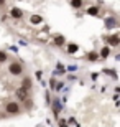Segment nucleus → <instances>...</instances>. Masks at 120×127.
<instances>
[{"mask_svg": "<svg viewBox=\"0 0 120 127\" xmlns=\"http://www.w3.org/2000/svg\"><path fill=\"white\" fill-rule=\"evenodd\" d=\"M20 111H22V107L17 101H8L5 104V112L10 114V116H17V114H20Z\"/></svg>", "mask_w": 120, "mask_h": 127, "instance_id": "obj_1", "label": "nucleus"}, {"mask_svg": "<svg viewBox=\"0 0 120 127\" xmlns=\"http://www.w3.org/2000/svg\"><path fill=\"white\" fill-rule=\"evenodd\" d=\"M8 71H10V74H13V76H20L22 73H23V66L20 64L18 61H13L12 64L8 66Z\"/></svg>", "mask_w": 120, "mask_h": 127, "instance_id": "obj_2", "label": "nucleus"}, {"mask_svg": "<svg viewBox=\"0 0 120 127\" xmlns=\"http://www.w3.org/2000/svg\"><path fill=\"white\" fill-rule=\"evenodd\" d=\"M15 96H17L18 101H26V99H28V93H26V91H23L22 88H18V89L15 91Z\"/></svg>", "mask_w": 120, "mask_h": 127, "instance_id": "obj_3", "label": "nucleus"}, {"mask_svg": "<svg viewBox=\"0 0 120 127\" xmlns=\"http://www.w3.org/2000/svg\"><path fill=\"white\" fill-rule=\"evenodd\" d=\"M10 15H12L13 18L20 20L23 17V12H22V8H18V7H13V8H10Z\"/></svg>", "mask_w": 120, "mask_h": 127, "instance_id": "obj_4", "label": "nucleus"}, {"mask_svg": "<svg viewBox=\"0 0 120 127\" xmlns=\"http://www.w3.org/2000/svg\"><path fill=\"white\" fill-rule=\"evenodd\" d=\"M30 88H31V79H30V78H23V81H22V89L28 93Z\"/></svg>", "mask_w": 120, "mask_h": 127, "instance_id": "obj_5", "label": "nucleus"}, {"mask_svg": "<svg viewBox=\"0 0 120 127\" xmlns=\"http://www.w3.org/2000/svg\"><path fill=\"white\" fill-rule=\"evenodd\" d=\"M64 43H66V40H64L63 35H56V36H54V45H56V46H63Z\"/></svg>", "mask_w": 120, "mask_h": 127, "instance_id": "obj_6", "label": "nucleus"}, {"mask_svg": "<svg viewBox=\"0 0 120 127\" xmlns=\"http://www.w3.org/2000/svg\"><path fill=\"white\" fill-rule=\"evenodd\" d=\"M120 41V35H112L110 38H109V43H110L112 46H117Z\"/></svg>", "mask_w": 120, "mask_h": 127, "instance_id": "obj_7", "label": "nucleus"}, {"mask_svg": "<svg viewBox=\"0 0 120 127\" xmlns=\"http://www.w3.org/2000/svg\"><path fill=\"white\" fill-rule=\"evenodd\" d=\"M30 22H31L33 25H38V23H41V22H43V18L40 17V15H33L31 18H30Z\"/></svg>", "mask_w": 120, "mask_h": 127, "instance_id": "obj_8", "label": "nucleus"}, {"mask_svg": "<svg viewBox=\"0 0 120 127\" xmlns=\"http://www.w3.org/2000/svg\"><path fill=\"white\" fill-rule=\"evenodd\" d=\"M100 56L102 58H109V56H110V48L104 46V48H102V51H100Z\"/></svg>", "mask_w": 120, "mask_h": 127, "instance_id": "obj_9", "label": "nucleus"}, {"mask_svg": "<svg viewBox=\"0 0 120 127\" xmlns=\"http://www.w3.org/2000/svg\"><path fill=\"white\" fill-rule=\"evenodd\" d=\"M97 58H99V55H97L96 51H91V53L87 55V60H89V61H92V63L97 61Z\"/></svg>", "mask_w": 120, "mask_h": 127, "instance_id": "obj_10", "label": "nucleus"}, {"mask_svg": "<svg viewBox=\"0 0 120 127\" xmlns=\"http://www.w3.org/2000/svg\"><path fill=\"white\" fill-rule=\"evenodd\" d=\"M77 45H76V43H69V45H68V53H76L77 51Z\"/></svg>", "mask_w": 120, "mask_h": 127, "instance_id": "obj_11", "label": "nucleus"}, {"mask_svg": "<svg viewBox=\"0 0 120 127\" xmlns=\"http://www.w3.org/2000/svg\"><path fill=\"white\" fill-rule=\"evenodd\" d=\"M99 12H100V8H99V7H91V8L87 10V13L89 15H94V17H96V15H99Z\"/></svg>", "mask_w": 120, "mask_h": 127, "instance_id": "obj_12", "label": "nucleus"}, {"mask_svg": "<svg viewBox=\"0 0 120 127\" xmlns=\"http://www.w3.org/2000/svg\"><path fill=\"white\" fill-rule=\"evenodd\" d=\"M71 7H74V8L82 7V0H72V2H71Z\"/></svg>", "mask_w": 120, "mask_h": 127, "instance_id": "obj_13", "label": "nucleus"}, {"mask_svg": "<svg viewBox=\"0 0 120 127\" xmlns=\"http://www.w3.org/2000/svg\"><path fill=\"white\" fill-rule=\"evenodd\" d=\"M7 60H8V56H7V53L0 50V64H2V63H5Z\"/></svg>", "mask_w": 120, "mask_h": 127, "instance_id": "obj_14", "label": "nucleus"}, {"mask_svg": "<svg viewBox=\"0 0 120 127\" xmlns=\"http://www.w3.org/2000/svg\"><path fill=\"white\" fill-rule=\"evenodd\" d=\"M105 25H107V27H114V25H115V20H114V18H107Z\"/></svg>", "mask_w": 120, "mask_h": 127, "instance_id": "obj_15", "label": "nucleus"}, {"mask_svg": "<svg viewBox=\"0 0 120 127\" xmlns=\"http://www.w3.org/2000/svg\"><path fill=\"white\" fill-rule=\"evenodd\" d=\"M66 126H68V122H66L64 119H61L59 121V127H66Z\"/></svg>", "mask_w": 120, "mask_h": 127, "instance_id": "obj_16", "label": "nucleus"}, {"mask_svg": "<svg viewBox=\"0 0 120 127\" xmlns=\"http://www.w3.org/2000/svg\"><path fill=\"white\" fill-rule=\"evenodd\" d=\"M41 74H43L41 71H36V78H38V79H41Z\"/></svg>", "mask_w": 120, "mask_h": 127, "instance_id": "obj_17", "label": "nucleus"}]
</instances>
